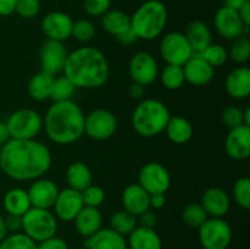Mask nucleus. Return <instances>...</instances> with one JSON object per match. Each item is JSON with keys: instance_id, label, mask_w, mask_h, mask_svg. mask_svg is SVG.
I'll return each instance as SVG.
<instances>
[{"instance_id": "5", "label": "nucleus", "mask_w": 250, "mask_h": 249, "mask_svg": "<svg viewBox=\"0 0 250 249\" xmlns=\"http://www.w3.org/2000/svg\"><path fill=\"white\" fill-rule=\"evenodd\" d=\"M170 117V110L163 102L144 99L132 112V127L139 136L150 138L165 131Z\"/></svg>"}, {"instance_id": "32", "label": "nucleus", "mask_w": 250, "mask_h": 249, "mask_svg": "<svg viewBox=\"0 0 250 249\" xmlns=\"http://www.w3.org/2000/svg\"><path fill=\"white\" fill-rule=\"evenodd\" d=\"M137 216L129 214L126 210H119L110 217V228L120 233L121 236H128L137 227Z\"/></svg>"}, {"instance_id": "3", "label": "nucleus", "mask_w": 250, "mask_h": 249, "mask_svg": "<svg viewBox=\"0 0 250 249\" xmlns=\"http://www.w3.org/2000/svg\"><path fill=\"white\" fill-rule=\"evenodd\" d=\"M84 116L73 100L53 103L43 119V128L51 142L70 145L84 134Z\"/></svg>"}, {"instance_id": "49", "label": "nucleus", "mask_w": 250, "mask_h": 249, "mask_svg": "<svg viewBox=\"0 0 250 249\" xmlns=\"http://www.w3.org/2000/svg\"><path fill=\"white\" fill-rule=\"evenodd\" d=\"M16 0H0V16H10L15 14Z\"/></svg>"}, {"instance_id": "30", "label": "nucleus", "mask_w": 250, "mask_h": 249, "mask_svg": "<svg viewBox=\"0 0 250 249\" xmlns=\"http://www.w3.org/2000/svg\"><path fill=\"white\" fill-rule=\"evenodd\" d=\"M164 132L175 144L188 143L193 137L192 124L182 116H171Z\"/></svg>"}, {"instance_id": "53", "label": "nucleus", "mask_w": 250, "mask_h": 249, "mask_svg": "<svg viewBox=\"0 0 250 249\" xmlns=\"http://www.w3.org/2000/svg\"><path fill=\"white\" fill-rule=\"evenodd\" d=\"M128 93L133 99H141L144 95V87L141 84H137V83H132V85L128 89Z\"/></svg>"}, {"instance_id": "21", "label": "nucleus", "mask_w": 250, "mask_h": 249, "mask_svg": "<svg viewBox=\"0 0 250 249\" xmlns=\"http://www.w3.org/2000/svg\"><path fill=\"white\" fill-rule=\"evenodd\" d=\"M150 195L138 185L133 183L125 188L122 193V205L124 210L134 216H139L150 209Z\"/></svg>"}, {"instance_id": "26", "label": "nucleus", "mask_w": 250, "mask_h": 249, "mask_svg": "<svg viewBox=\"0 0 250 249\" xmlns=\"http://www.w3.org/2000/svg\"><path fill=\"white\" fill-rule=\"evenodd\" d=\"M127 247L129 249H163V242L154 228L137 226L128 234Z\"/></svg>"}, {"instance_id": "16", "label": "nucleus", "mask_w": 250, "mask_h": 249, "mask_svg": "<svg viewBox=\"0 0 250 249\" xmlns=\"http://www.w3.org/2000/svg\"><path fill=\"white\" fill-rule=\"evenodd\" d=\"M84 207L82 194L78 190L67 187L62 190H59V194L54 203V215L56 219L62 221H73L76 215Z\"/></svg>"}, {"instance_id": "23", "label": "nucleus", "mask_w": 250, "mask_h": 249, "mask_svg": "<svg viewBox=\"0 0 250 249\" xmlns=\"http://www.w3.org/2000/svg\"><path fill=\"white\" fill-rule=\"evenodd\" d=\"M226 93L233 99H246L250 94V70L237 67L227 75L225 81Z\"/></svg>"}, {"instance_id": "15", "label": "nucleus", "mask_w": 250, "mask_h": 249, "mask_svg": "<svg viewBox=\"0 0 250 249\" xmlns=\"http://www.w3.org/2000/svg\"><path fill=\"white\" fill-rule=\"evenodd\" d=\"M73 20L70 15L62 11H51L43 17L41 28L46 39L63 42L71 37Z\"/></svg>"}, {"instance_id": "14", "label": "nucleus", "mask_w": 250, "mask_h": 249, "mask_svg": "<svg viewBox=\"0 0 250 249\" xmlns=\"http://www.w3.org/2000/svg\"><path fill=\"white\" fill-rule=\"evenodd\" d=\"M67 55L68 53L62 42L46 39L39 53L41 71L55 77L63 71Z\"/></svg>"}, {"instance_id": "31", "label": "nucleus", "mask_w": 250, "mask_h": 249, "mask_svg": "<svg viewBox=\"0 0 250 249\" xmlns=\"http://www.w3.org/2000/svg\"><path fill=\"white\" fill-rule=\"evenodd\" d=\"M53 80L54 76L48 75L43 71L32 76L28 82V87H27L29 97L37 102H43V100L49 99Z\"/></svg>"}, {"instance_id": "10", "label": "nucleus", "mask_w": 250, "mask_h": 249, "mask_svg": "<svg viewBox=\"0 0 250 249\" xmlns=\"http://www.w3.org/2000/svg\"><path fill=\"white\" fill-rule=\"evenodd\" d=\"M117 131V119L106 109H95L84 116V134L95 141H106Z\"/></svg>"}, {"instance_id": "39", "label": "nucleus", "mask_w": 250, "mask_h": 249, "mask_svg": "<svg viewBox=\"0 0 250 249\" xmlns=\"http://www.w3.org/2000/svg\"><path fill=\"white\" fill-rule=\"evenodd\" d=\"M94 36L95 27L92 21L87 19H80L77 21H73L71 37H73L76 41L80 43H88L94 38Z\"/></svg>"}, {"instance_id": "11", "label": "nucleus", "mask_w": 250, "mask_h": 249, "mask_svg": "<svg viewBox=\"0 0 250 249\" xmlns=\"http://www.w3.org/2000/svg\"><path fill=\"white\" fill-rule=\"evenodd\" d=\"M138 185L149 195L165 194L171 186V176L161 164L148 163L139 171Z\"/></svg>"}, {"instance_id": "35", "label": "nucleus", "mask_w": 250, "mask_h": 249, "mask_svg": "<svg viewBox=\"0 0 250 249\" xmlns=\"http://www.w3.org/2000/svg\"><path fill=\"white\" fill-rule=\"evenodd\" d=\"M208 214L199 203H190L183 209L182 220L187 226L199 228L208 219Z\"/></svg>"}, {"instance_id": "48", "label": "nucleus", "mask_w": 250, "mask_h": 249, "mask_svg": "<svg viewBox=\"0 0 250 249\" xmlns=\"http://www.w3.org/2000/svg\"><path fill=\"white\" fill-rule=\"evenodd\" d=\"M116 39L119 41V43L122 44V45H131V44L136 43V42L138 41L136 33L132 31V28L127 29L126 32H124V33H121L120 36H117Z\"/></svg>"}, {"instance_id": "41", "label": "nucleus", "mask_w": 250, "mask_h": 249, "mask_svg": "<svg viewBox=\"0 0 250 249\" xmlns=\"http://www.w3.org/2000/svg\"><path fill=\"white\" fill-rule=\"evenodd\" d=\"M84 207L99 208L105 200V192L102 187L95 185H90L85 188L83 192H81Z\"/></svg>"}, {"instance_id": "42", "label": "nucleus", "mask_w": 250, "mask_h": 249, "mask_svg": "<svg viewBox=\"0 0 250 249\" xmlns=\"http://www.w3.org/2000/svg\"><path fill=\"white\" fill-rule=\"evenodd\" d=\"M221 120L226 127L229 129L243 124V110L238 106L229 105L222 110Z\"/></svg>"}, {"instance_id": "7", "label": "nucleus", "mask_w": 250, "mask_h": 249, "mask_svg": "<svg viewBox=\"0 0 250 249\" xmlns=\"http://www.w3.org/2000/svg\"><path fill=\"white\" fill-rule=\"evenodd\" d=\"M11 139H34L43 128V117L33 109H20L6 120Z\"/></svg>"}, {"instance_id": "6", "label": "nucleus", "mask_w": 250, "mask_h": 249, "mask_svg": "<svg viewBox=\"0 0 250 249\" xmlns=\"http://www.w3.org/2000/svg\"><path fill=\"white\" fill-rule=\"evenodd\" d=\"M58 219L49 209L31 208L22 215V232L36 243L56 236Z\"/></svg>"}, {"instance_id": "1", "label": "nucleus", "mask_w": 250, "mask_h": 249, "mask_svg": "<svg viewBox=\"0 0 250 249\" xmlns=\"http://www.w3.org/2000/svg\"><path fill=\"white\" fill-rule=\"evenodd\" d=\"M51 163L48 146L36 139H10L0 148V168L15 181L43 177Z\"/></svg>"}, {"instance_id": "22", "label": "nucleus", "mask_w": 250, "mask_h": 249, "mask_svg": "<svg viewBox=\"0 0 250 249\" xmlns=\"http://www.w3.org/2000/svg\"><path fill=\"white\" fill-rule=\"evenodd\" d=\"M85 249H127V241L114 229L100 228L83 242Z\"/></svg>"}, {"instance_id": "25", "label": "nucleus", "mask_w": 250, "mask_h": 249, "mask_svg": "<svg viewBox=\"0 0 250 249\" xmlns=\"http://www.w3.org/2000/svg\"><path fill=\"white\" fill-rule=\"evenodd\" d=\"M185 36L194 54L202 53L207 46L211 44V31L205 22L199 20L188 24Z\"/></svg>"}, {"instance_id": "29", "label": "nucleus", "mask_w": 250, "mask_h": 249, "mask_svg": "<svg viewBox=\"0 0 250 249\" xmlns=\"http://www.w3.org/2000/svg\"><path fill=\"white\" fill-rule=\"evenodd\" d=\"M66 180H67L68 187L78 192H83L85 188L93 185L92 171L84 163L76 161L68 165L66 170Z\"/></svg>"}, {"instance_id": "40", "label": "nucleus", "mask_w": 250, "mask_h": 249, "mask_svg": "<svg viewBox=\"0 0 250 249\" xmlns=\"http://www.w3.org/2000/svg\"><path fill=\"white\" fill-rule=\"evenodd\" d=\"M233 199L236 204L242 209L250 208V178L241 177L236 181L233 186Z\"/></svg>"}, {"instance_id": "18", "label": "nucleus", "mask_w": 250, "mask_h": 249, "mask_svg": "<svg viewBox=\"0 0 250 249\" xmlns=\"http://www.w3.org/2000/svg\"><path fill=\"white\" fill-rule=\"evenodd\" d=\"M225 150L233 160H246L250 155V127L241 124L229 129L225 139Z\"/></svg>"}, {"instance_id": "45", "label": "nucleus", "mask_w": 250, "mask_h": 249, "mask_svg": "<svg viewBox=\"0 0 250 249\" xmlns=\"http://www.w3.org/2000/svg\"><path fill=\"white\" fill-rule=\"evenodd\" d=\"M37 249H68V246L65 239L54 236L37 243Z\"/></svg>"}, {"instance_id": "17", "label": "nucleus", "mask_w": 250, "mask_h": 249, "mask_svg": "<svg viewBox=\"0 0 250 249\" xmlns=\"http://www.w3.org/2000/svg\"><path fill=\"white\" fill-rule=\"evenodd\" d=\"M27 193L32 208L50 209L59 194V188L55 182L49 178L39 177L31 183Z\"/></svg>"}, {"instance_id": "12", "label": "nucleus", "mask_w": 250, "mask_h": 249, "mask_svg": "<svg viewBox=\"0 0 250 249\" xmlns=\"http://www.w3.org/2000/svg\"><path fill=\"white\" fill-rule=\"evenodd\" d=\"M128 72L133 83L146 87L153 84L158 78L159 65L150 53L138 51L129 60Z\"/></svg>"}, {"instance_id": "54", "label": "nucleus", "mask_w": 250, "mask_h": 249, "mask_svg": "<svg viewBox=\"0 0 250 249\" xmlns=\"http://www.w3.org/2000/svg\"><path fill=\"white\" fill-rule=\"evenodd\" d=\"M224 1V6L231 7L233 10H238L247 0H222Z\"/></svg>"}, {"instance_id": "55", "label": "nucleus", "mask_w": 250, "mask_h": 249, "mask_svg": "<svg viewBox=\"0 0 250 249\" xmlns=\"http://www.w3.org/2000/svg\"><path fill=\"white\" fill-rule=\"evenodd\" d=\"M7 231H6V226H5V221H4V216L0 215V242L7 236Z\"/></svg>"}, {"instance_id": "8", "label": "nucleus", "mask_w": 250, "mask_h": 249, "mask_svg": "<svg viewBox=\"0 0 250 249\" xmlns=\"http://www.w3.org/2000/svg\"><path fill=\"white\" fill-rule=\"evenodd\" d=\"M198 229L204 249H227L232 242V228L224 217H208Z\"/></svg>"}, {"instance_id": "24", "label": "nucleus", "mask_w": 250, "mask_h": 249, "mask_svg": "<svg viewBox=\"0 0 250 249\" xmlns=\"http://www.w3.org/2000/svg\"><path fill=\"white\" fill-rule=\"evenodd\" d=\"M103 216L99 208L83 207L73 219L75 228L82 237L92 236L102 228Z\"/></svg>"}, {"instance_id": "51", "label": "nucleus", "mask_w": 250, "mask_h": 249, "mask_svg": "<svg viewBox=\"0 0 250 249\" xmlns=\"http://www.w3.org/2000/svg\"><path fill=\"white\" fill-rule=\"evenodd\" d=\"M149 203H150V208H153V209H161L166 203L165 194H151Z\"/></svg>"}, {"instance_id": "27", "label": "nucleus", "mask_w": 250, "mask_h": 249, "mask_svg": "<svg viewBox=\"0 0 250 249\" xmlns=\"http://www.w3.org/2000/svg\"><path fill=\"white\" fill-rule=\"evenodd\" d=\"M2 205L7 214L19 216L24 215L32 208L28 193L23 188H12L7 190L2 199Z\"/></svg>"}, {"instance_id": "50", "label": "nucleus", "mask_w": 250, "mask_h": 249, "mask_svg": "<svg viewBox=\"0 0 250 249\" xmlns=\"http://www.w3.org/2000/svg\"><path fill=\"white\" fill-rule=\"evenodd\" d=\"M239 17H241L242 22L244 23V26H249L250 27V0H247L238 10Z\"/></svg>"}, {"instance_id": "2", "label": "nucleus", "mask_w": 250, "mask_h": 249, "mask_svg": "<svg viewBox=\"0 0 250 249\" xmlns=\"http://www.w3.org/2000/svg\"><path fill=\"white\" fill-rule=\"evenodd\" d=\"M62 72L76 88L95 89L107 82L110 66L106 56L99 49L82 46L68 54Z\"/></svg>"}, {"instance_id": "13", "label": "nucleus", "mask_w": 250, "mask_h": 249, "mask_svg": "<svg viewBox=\"0 0 250 249\" xmlns=\"http://www.w3.org/2000/svg\"><path fill=\"white\" fill-rule=\"evenodd\" d=\"M214 27L217 33L227 41L249 34V26H244L238 11L227 6H221L215 12Z\"/></svg>"}, {"instance_id": "4", "label": "nucleus", "mask_w": 250, "mask_h": 249, "mask_svg": "<svg viewBox=\"0 0 250 249\" xmlns=\"http://www.w3.org/2000/svg\"><path fill=\"white\" fill-rule=\"evenodd\" d=\"M131 17V28L137 38L153 41L165 29L167 23V9L160 0H148L133 12Z\"/></svg>"}, {"instance_id": "56", "label": "nucleus", "mask_w": 250, "mask_h": 249, "mask_svg": "<svg viewBox=\"0 0 250 249\" xmlns=\"http://www.w3.org/2000/svg\"><path fill=\"white\" fill-rule=\"evenodd\" d=\"M243 124L250 127V109L247 107L246 110H243Z\"/></svg>"}, {"instance_id": "34", "label": "nucleus", "mask_w": 250, "mask_h": 249, "mask_svg": "<svg viewBox=\"0 0 250 249\" xmlns=\"http://www.w3.org/2000/svg\"><path fill=\"white\" fill-rule=\"evenodd\" d=\"M161 83L168 90H177L185 84V75L182 66L166 65L160 75Z\"/></svg>"}, {"instance_id": "47", "label": "nucleus", "mask_w": 250, "mask_h": 249, "mask_svg": "<svg viewBox=\"0 0 250 249\" xmlns=\"http://www.w3.org/2000/svg\"><path fill=\"white\" fill-rule=\"evenodd\" d=\"M139 221H141V226L155 228V226L158 225V216H156L155 212L149 209L142 215H139Z\"/></svg>"}, {"instance_id": "37", "label": "nucleus", "mask_w": 250, "mask_h": 249, "mask_svg": "<svg viewBox=\"0 0 250 249\" xmlns=\"http://www.w3.org/2000/svg\"><path fill=\"white\" fill-rule=\"evenodd\" d=\"M197 55L204 59L208 63H210L215 68L226 63L227 59H229V51H227L225 46L220 45V44L211 43L202 53L197 54Z\"/></svg>"}, {"instance_id": "43", "label": "nucleus", "mask_w": 250, "mask_h": 249, "mask_svg": "<svg viewBox=\"0 0 250 249\" xmlns=\"http://www.w3.org/2000/svg\"><path fill=\"white\" fill-rule=\"evenodd\" d=\"M15 12L23 19H33L41 12V0H16Z\"/></svg>"}, {"instance_id": "19", "label": "nucleus", "mask_w": 250, "mask_h": 249, "mask_svg": "<svg viewBox=\"0 0 250 249\" xmlns=\"http://www.w3.org/2000/svg\"><path fill=\"white\" fill-rule=\"evenodd\" d=\"M186 82L192 85H205L214 78L215 68L199 55L194 54L185 65L182 66Z\"/></svg>"}, {"instance_id": "44", "label": "nucleus", "mask_w": 250, "mask_h": 249, "mask_svg": "<svg viewBox=\"0 0 250 249\" xmlns=\"http://www.w3.org/2000/svg\"><path fill=\"white\" fill-rule=\"evenodd\" d=\"M111 6V0H83V10L92 17H102Z\"/></svg>"}, {"instance_id": "38", "label": "nucleus", "mask_w": 250, "mask_h": 249, "mask_svg": "<svg viewBox=\"0 0 250 249\" xmlns=\"http://www.w3.org/2000/svg\"><path fill=\"white\" fill-rule=\"evenodd\" d=\"M0 249H37V243L23 232L10 233L0 242Z\"/></svg>"}, {"instance_id": "20", "label": "nucleus", "mask_w": 250, "mask_h": 249, "mask_svg": "<svg viewBox=\"0 0 250 249\" xmlns=\"http://www.w3.org/2000/svg\"><path fill=\"white\" fill-rule=\"evenodd\" d=\"M200 204L209 217H224L231 207V199L226 190L211 187L204 192Z\"/></svg>"}, {"instance_id": "46", "label": "nucleus", "mask_w": 250, "mask_h": 249, "mask_svg": "<svg viewBox=\"0 0 250 249\" xmlns=\"http://www.w3.org/2000/svg\"><path fill=\"white\" fill-rule=\"evenodd\" d=\"M5 226H6L7 233H17L22 232V216L19 215L7 214L4 217Z\"/></svg>"}, {"instance_id": "52", "label": "nucleus", "mask_w": 250, "mask_h": 249, "mask_svg": "<svg viewBox=\"0 0 250 249\" xmlns=\"http://www.w3.org/2000/svg\"><path fill=\"white\" fill-rule=\"evenodd\" d=\"M10 139H11V137H10L6 122L0 121V148H1L4 144H6Z\"/></svg>"}, {"instance_id": "28", "label": "nucleus", "mask_w": 250, "mask_h": 249, "mask_svg": "<svg viewBox=\"0 0 250 249\" xmlns=\"http://www.w3.org/2000/svg\"><path fill=\"white\" fill-rule=\"evenodd\" d=\"M102 27L106 33L117 37L131 28V17L119 9H110L102 16Z\"/></svg>"}, {"instance_id": "9", "label": "nucleus", "mask_w": 250, "mask_h": 249, "mask_svg": "<svg viewBox=\"0 0 250 249\" xmlns=\"http://www.w3.org/2000/svg\"><path fill=\"white\" fill-rule=\"evenodd\" d=\"M160 55L167 65L183 66L193 55L192 48L186 38L185 33L170 32L161 38Z\"/></svg>"}, {"instance_id": "36", "label": "nucleus", "mask_w": 250, "mask_h": 249, "mask_svg": "<svg viewBox=\"0 0 250 249\" xmlns=\"http://www.w3.org/2000/svg\"><path fill=\"white\" fill-rule=\"evenodd\" d=\"M229 51V58L234 62L244 63L250 59V39L248 36H241L233 39Z\"/></svg>"}, {"instance_id": "33", "label": "nucleus", "mask_w": 250, "mask_h": 249, "mask_svg": "<svg viewBox=\"0 0 250 249\" xmlns=\"http://www.w3.org/2000/svg\"><path fill=\"white\" fill-rule=\"evenodd\" d=\"M75 90H76V87L73 85V83L66 77V76L54 77L49 99L53 100V103L72 100L71 98H72Z\"/></svg>"}]
</instances>
